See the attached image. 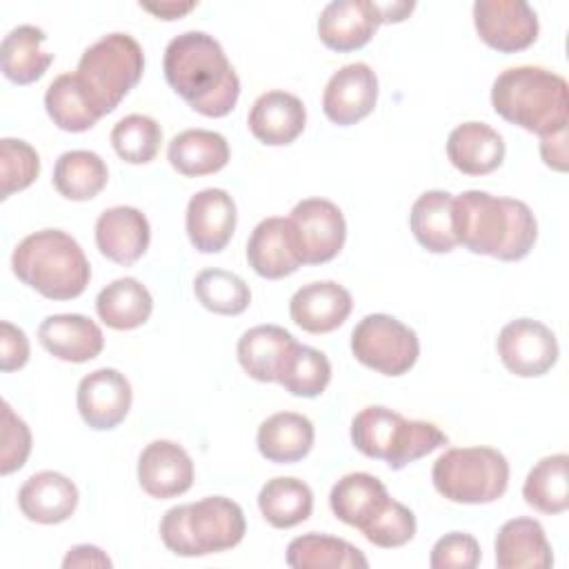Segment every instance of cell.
Listing matches in <instances>:
<instances>
[{
	"label": "cell",
	"mask_w": 569,
	"mask_h": 569,
	"mask_svg": "<svg viewBox=\"0 0 569 569\" xmlns=\"http://www.w3.org/2000/svg\"><path fill=\"white\" fill-rule=\"evenodd\" d=\"M64 569H73V567H96V569H109L111 560L109 556L96 547V545H76L67 551L64 560H62Z\"/></svg>",
	"instance_id": "obj_46"
},
{
	"label": "cell",
	"mask_w": 569,
	"mask_h": 569,
	"mask_svg": "<svg viewBox=\"0 0 569 569\" xmlns=\"http://www.w3.org/2000/svg\"><path fill=\"white\" fill-rule=\"evenodd\" d=\"M162 71L169 87L207 118H222L238 102L240 78L220 42L204 31L176 36L164 49Z\"/></svg>",
	"instance_id": "obj_1"
},
{
	"label": "cell",
	"mask_w": 569,
	"mask_h": 569,
	"mask_svg": "<svg viewBox=\"0 0 569 569\" xmlns=\"http://www.w3.org/2000/svg\"><path fill=\"white\" fill-rule=\"evenodd\" d=\"M351 442L362 456L382 460L389 469L398 471L445 447L449 440L433 422L407 420L393 409L371 405L353 416Z\"/></svg>",
	"instance_id": "obj_6"
},
{
	"label": "cell",
	"mask_w": 569,
	"mask_h": 569,
	"mask_svg": "<svg viewBox=\"0 0 569 569\" xmlns=\"http://www.w3.org/2000/svg\"><path fill=\"white\" fill-rule=\"evenodd\" d=\"M140 9L149 11L151 16L160 18V20H178L182 16H187L191 9H196V2H140Z\"/></svg>",
	"instance_id": "obj_48"
},
{
	"label": "cell",
	"mask_w": 569,
	"mask_h": 569,
	"mask_svg": "<svg viewBox=\"0 0 569 569\" xmlns=\"http://www.w3.org/2000/svg\"><path fill=\"white\" fill-rule=\"evenodd\" d=\"M247 531L244 513L238 502L224 496H207L191 505L164 511L160 538L176 556L193 558L236 547Z\"/></svg>",
	"instance_id": "obj_5"
},
{
	"label": "cell",
	"mask_w": 569,
	"mask_h": 569,
	"mask_svg": "<svg viewBox=\"0 0 569 569\" xmlns=\"http://www.w3.org/2000/svg\"><path fill=\"white\" fill-rule=\"evenodd\" d=\"M380 27L376 2L333 0L325 4L318 18V36L331 51L347 53L362 49Z\"/></svg>",
	"instance_id": "obj_17"
},
{
	"label": "cell",
	"mask_w": 569,
	"mask_h": 569,
	"mask_svg": "<svg viewBox=\"0 0 569 569\" xmlns=\"http://www.w3.org/2000/svg\"><path fill=\"white\" fill-rule=\"evenodd\" d=\"M296 249L302 264L333 260L347 240V222L338 204L325 198L300 200L289 216Z\"/></svg>",
	"instance_id": "obj_10"
},
{
	"label": "cell",
	"mask_w": 569,
	"mask_h": 569,
	"mask_svg": "<svg viewBox=\"0 0 569 569\" xmlns=\"http://www.w3.org/2000/svg\"><path fill=\"white\" fill-rule=\"evenodd\" d=\"M40 173L38 151L18 138L0 140V198L7 200L11 193L27 189Z\"/></svg>",
	"instance_id": "obj_41"
},
{
	"label": "cell",
	"mask_w": 569,
	"mask_h": 569,
	"mask_svg": "<svg viewBox=\"0 0 569 569\" xmlns=\"http://www.w3.org/2000/svg\"><path fill=\"white\" fill-rule=\"evenodd\" d=\"M109 180L104 160L96 151L73 149L64 151L53 167V187L56 191L76 202L96 198Z\"/></svg>",
	"instance_id": "obj_35"
},
{
	"label": "cell",
	"mask_w": 569,
	"mask_h": 569,
	"mask_svg": "<svg viewBox=\"0 0 569 569\" xmlns=\"http://www.w3.org/2000/svg\"><path fill=\"white\" fill-rule=\"evenodd\" d=\"M431 482L451 502L489 505L507 491L509 462L493 447H456L433 462Z\"/></svg>",
	"instance_id": "obj_8"
},
{
	"label": "cell",
	"mask_w": 569,
	"mask_h": 569,
	"mask_svg": "<svg viewBox=\"0 0 569 569\" xmlns=\"http://www.w3.org/2000/svg\"><path fill=\"white\" fill-rule=\"evenodd\" d=\"M31 453V431L27 422L13 413L11 405L2 402V453H0V473L9 476L24 467Z\"/></svg>",
	"instance_id": "obj_43"
},
{
	"label": "cell",
	"mask_w": 569,
	"mask_h": 569,
	"mask_svg": "<svg viewBox=\"0 0 569 569\" xmlns=\"http://www.w3.org/2000/svg\"><path fill=\"white\" fill-rule=\"evenodd\" d=\"M351 307V293L342 284L333 280H318L300 287L291 296L289 316L302 331L329 333L345 325Z\"/></svg>",
	"instance_id": "obj_19"
},
{
	"label": "cell",
	"mask_w": 569,
	"mask_h": 569,
	"mask_svg": "<svg viewBox=\"0 0 569 569\" xmlns=\"http://www.w3.org/2000/svg\"><path fill=\"white\" fill-rule=\"evenodd\" d=\"M247 124L253 138L262 144L284 147L305 131L307 109L293 93L267 91L251 104Z\"/></svg>",
	"instance_id": "obj_22"
},
{
	"label": "cell",
	"mask_w": 569,
	"mask_h": 569,
	"mask_svg": "<svg viewBox=\"0 0 569 569\" xmlns=\"http://www.w3.org/2000/svg\"><path fill=\"white\" fill-rule=\"evenodd\" d=\"M505 369L520 378L545 376L558 362L556 333L540 320L518 318L507 322L496 340Z\"/></svg>",
	"instance_id": "obj_11"
},
{
	"label": "cell",
	"mask_w": 569,
	"mask_h": 569,
	"mask_svg": "<svg viewBox=\"0 0 569 569\" xmlns=\"http://www.w3.org/2000/svg\"><path fill=\"white\" fill-rule=\"evenodd\" d=\"M144 53L129 33H107L84 49L76 78L93 111L102 118L111 113L122 98L140 82Z\"/></svg>",
	"instance_id": "obj_7"
},
{
	"label": "cell",
	"mask_w": 569,
	"mask_h": 569,
	"mask_svg": "<svg viewBox=\"0 0 569 569\" xmlns=\"http://www.w3.org/2000/svg\"><path fill=\"white\" fill-rule=\"evenodd\" d=\"M569 456L553 453L540 458L527 473L522 485V498L540 513L556 516L569 507Z\"/></svg>",
	"instance_id": "obj_36"
},
{
	"label": "cell",
	"mask_w": 569,
	"mask_h": 569,
	"mask_svg": "<svg viewBox=\"0 0 569 569\" xmlns=\"http://www.w3.org/2000/svg\"><path fill=\"white\" fill-rule=\"evenodd\" d=\"M96 311L107 327L116 331H129L142 327L149 320L153 311V298L140 280L118 278L100 289L96 298Z\"/></svg>",
	"instance_id": "obj_32"
},
{
	"label": "cell",
	"mask_w": 569,
	"mask_h": 569,
	"mask_svg": "<svg viewBox=\"0 0 569 569\" xmlns=\"http://www.w3.org/2000/svg\"><path fill=\"white\" fill-rule=\"evenodd\" d=\"M376 100V71L367 62H351L329 78L322 93V111L333 124L349 127L367 118L373 111Z\"/></svg>",
	"instance_id": "obj_14"
},
{
	"label": "cell",
	"mask_w": 569,
	"mask_h": 569,
	"mask_svg": "<svg viewBox=\"0 0 569 569\" xmlns=\"http://www.w3.org/2000/svg\"><path fill=\"white\" fill-rule=\"evenodd\" d=\"M262 518L276 529H291L305 522L313 511V491L298 478H271L258 493Z\"/></svg>",
	"instance_id": "obj_34"
},
{
	"label": "cell",
	"mask_w": 569,
	"mask_h": 569,
	"mask_svg": "<svg viewBox=\"0 0 569 569\" xmlns=\"http://www.w3.org/2000/svg\"><path fill=\"white\" fill-rule=\"evenodd\" d=\"M27 360H29L27 333L20 327L2 320L0 322V369L9 373L16 369H22Z\"/></svg>",
	"instance_id": "obj_45"
},
{
	"label": "cell",
	"mask_w": 569,
	"mask_h": 569,
	"mask_svg": "<svg viewBox=\"0 0 569 569\" xmlns=\"http://www.w3.org/2000/svg\"><path fill=\"white\" fill-rule=\"evenodd\" d=\"M505 140L487 122H462L447 138V158L465 176H487L505 160Z\"/></svg>",
	"instance_id": "obj_24"
},
{
	"label": "cell",
	"mask_w": 569,
	"mask_h": 569,
	"mask_svg": "<svg viewBox=\"0 0 569 569\" xmlns=\"http://www.w3.org/2000/svg\"><path fill=\"white\" fill-rule=\"evenodd\" d=\"M11 269L20 282L49 300L78 298L91 278L82 247L60 229H42L22 238L11 253Z\"/></svg>",
	"instance_id": "obj_4"
},
{
	"label": "cell",
	"mask_w": 569,
	"mask_h": 569,
	"mask_svg": "<svg viewBox=\"0 0 569 569\" xmlns=\"http://www.w3.org/2000/svg\"><path fill=\"white\" fill-rule=\"evenodd\" d=\"M236 202L224 189H202L187 204V236L202 253L222 251L236 231Z\"/></svg>",
	"instance_id": "obj_16"
},
{
	"label": "cell",
	"mask_w": 569,
	"mask_h": 569,
	"mask_svg": "<svg viewBox=\"0 0 569 569\" xmlns=\"http://www.w3.org/2000/svg\"><path fill=\"white\" fill-rule=\"evenodd\" d=\"M473 24L480 40L500 51L516 53L538 38V16L525 0H478L473 2Z\"/></svg>",
	"instance_id": "obj_12"
},
{
	"label": "cell",
	"mask_w": 569,
	"mask_h": 569,
	"mask_svg": "<svg viewBox=\"0 0 569 569\" xmlns=\"http://www.w3.org/2000/svg\"><path fill=\"white\" fill-rule=\"evenodd\" d=\"M44 40V31L33 24H20L11 29L4 36L0 49V64L4 78L13 84H31L40 80L53 62V56L42 49Z\"/></svg>",
	"instance_id": "obj_31"
},
{
	"label": "cell",
	"mask_w": 569,
	"mask_h": 569,
	"mask_svg": "<svg viewBox=\"0 0 569 569\" xmlns=\"http://www.w3.org/2000/svg\"><path fill=\"white\" fill-rule=\"evenodd\" d=\"M247 262L267 280L291 276L302 264L289 218L271 216L253 227L247 240Z\"/></svg>",
	"instance_id": "obj_20"
},
{
	"label": "cell",
	"mask_w": 569,
	"mask_h": 569,
	"mask_svg": "<svg viewBox=\"0 0 569 569\" xmlns=\"http://www.w3.org/2000/svg\"><path fill=\"white\" fill-rule=\"evenodd\" d=\"M491 107L507 122L545 138L567 129L569 87L562 76L549 69L509 67L493 80Z\"/></svg>",
	"instance_id": "obj_3"
},
{
	"label": "cell",
	"mask_w": 569,
	"mask_h": 569,
	"mask_svg": "<svg viewBox=\"0 0 569 569\" xmlns=\"http://www.w3.org/2000/svg\"><path fill=\"white\" fill-rule=\"evenodd\" d=\"M133 391L124 373L111 367L87 373L76 391L78 413L96 431H109L118 427L131 409Z\"/></svg>",
	"instance_id": "obj_13"
},
{
	"label": "cell",
	"mask_w": 569,
	"mask_h": 569,
	"mask_svg": "<svg viewBox=\"0 0 569 569\" xmlns=\"http://www.w3.org/2000/svg\"><path fill=\"white\" fill-rule=\"evenodd\" d=\"M296 345V338L278 325H258L247 329L236 347L240 367L258 382H276L278 369Z\"/></svg>",
	"instance_id": "obj_29"
},
{
	"label": "cell",
	"mask_w": 569,
	"mask_h": 569,
	"mask_svg": "<svg viewBox=\"0 0 569 569\" xmlns=\"http://www.w3.org/2000/svg\"><path fill=\"white\" fill-rule=\"evenodd\" d=\"M40 345L58 360L89 362L100 356L104 347L102 329L82 313H56L38 327Z\"/></svg>",
	"instance_id": "obj_21"
},
{
	"label": "cell",
	"mask_w": 569,
	"mask_h": 569,
	"mask_svg": "<svg viewBox=\"0 0 569 569\" xmlns=\"http://www.w3.org/2000/svg\"><path fill=\"white\" fill-rule=\"evenodd\" d=\"M287 565L293 569H367L369 560L342 538L305 533L289 542Z\"/></svg>",
	"instance_id": "obj_33"
},
{
	"label": "cell",
	"mask_w": 569,
	"mask_h": 569,
	"mask_svg": "<svg viewBox=\"0 0 569 569\" xmlns=\"http://www.w3.org/2000/svg\"><path fill=\"white\" fill-rule=\"evenodd\" d=\"M151 240V227L147 216L136 207L104 209L96 220V244L100 253L122 267L140 260Z\"/></svg>",
	"instance_id": "obj_18"
},
{
	"label": "cell",
	"mask_w": 569,
	"mask_h": 569,
	"mask_svg": "<svg viewBox=\"0 0 569 569\" xmlns=\"http://www.w3.org/2000/svg\"><path fill=\"white\" fill-rule=\"evenodd\" d=\"M162 142L160 124L142 113H131L118 120L111 129V144L116 153L129 164L151 162Z\"/></svg>",
	"instance_id": "obj_40"
},
{
	"label": "cell",
	"mask_w": 569,
	"mask_h": 569,
	"mask_svg": "<svg viewBox=\"0 0 569 569\" xmlns=\"http://www.w3.org/2000/svg\"><path fill=\"white\" fill-rule=\"evenodd\" d=\"M480 562V545L471 533L451 531L436 540L431 549V569H473Z\"/></svg>",
	"instance_id": "obj_44"
},
{
	"label": "cell",
	"mask_w": 569,
	"mask_h": 569,
	"mask_svg": "<svg viewBox=\"0 0 569 569\" xmlns=\"http://www.w3.org/2000/svg\"><path fill=\"white\" fill-rule=\"evenodd\" d=\"M193 293L204 309L220 316H238L251 302L249 284L227 269L200 271L193 280Z\"/></svg>",
	"instance_id": "obj_39"
},
{
	"label": "cell",
	"mask_w": 569,
	"mask_h": 569,
	"mask_svg": "<svg viewBox=\"0 0 569 569\" xmlns=\"http://www.w3.org/2000/svg\"><path fill=\"white\" fill-rule=\"evenodd\" d=\"M376 9L380 16V24L402 22L416 9V2H376Z\"/></svg>",
	"instance_id": "obj_49"
},
{
	"label": "cell",
	"mask_w": 569,
	"mask_h": 569,
	"mask_svg": "<svg viewBox=\"0 0 569 569\" xmlns=\"http://www.w3.org/2000/svg\"><path fill=\"white\" fill-rule=\"evenodd\" d=\"M453 196L442 189L425 191L416 198L409 227L418 244L431 253H449L458 244L453 233Z\"/></svg>",
	"instance_id": "obj_30"
},
{
	"label": "cell",
	"mask_w": 569,
	"mask_h": 569,
	"mask_svg": "<svg viewBox=\"0 0 569 569\" xmlns=\"http://www.w3.org/2000/svg\"><path fill=\"white\" fill-rule=\"evenodd\" d=\"M18 507L31 522L58 525L73 516L78 507V487L64 473L38 471L22 482Z\"/></svg>",
	"instance_id": "obj_23"
},
{
	"label": "cell",
	"mask_w": 569,
	"mask_h": 569,
	"mask_svg": "<svg viewBox=\"0 0 569 569\" xmlns=\"http://www.w3.org/2000/svg\"><path fill=\"white\" fill-rule=\"evenodd\" d=\"M362 536L382 549L402 547L416 536V516L409 507L389 498L387 507L362 529Z\"/></svg>",
	"instance_id": "obj_42"
},
{
	"label": "cell",
	"mask_w": 569,
	"mask_h": 569,
	"mask_svg": "<svg viewBox=\"0 0 569 569\" xmlns=\"http://www.w3.org/2000/svg\"><path fill=\"white\" fill-rule=\"evenodd\" d=\"M167 160L178 173L187 178L209 176L229 162V142L218 131L187 129L171 138L167 147Z\"/></svg>",
	"instance_id": "obj_28"
},
{
	"label": "cell",
	"mask_w": 569,
	"mask_h": 569,
	"mask_svg": "<svg viewBox=\"0 0 569 569\" xmlns=\"http://www.w3.org/2000/svg\"><path fill=\"white\" fill-rule=\"evenodd\" d=\"M313 425L307 416L296 411H278L258 427L256 445L262 458L276 465H291L302 460L313 447Z\"/></svg>",
	"instance_id": "obj_27"
},
{
	"label": "cell",
	"mask_w": 569,
	"mask_h": 569,
	"mask_svg": "<svg viewBox=\"0 0 569 569\" xmlns=\"http://www.w3.org/2000/svg\"><path fill=\"white\" fill-rule=\"evenodd\" d=\"M498 569H549L553 551L542 525L533 518L507 520L496 536Z\"/></svg>",
	"instance_id": "obj_25"
},
{
	"label": "cell",
	"mask_w": 569,
	"mask_h": 569,
	"mask_svg": "<svg viewBox=\"0 0 569 569\" xmlns=\"http://www.w3.org/2000/svg\"><path fill=\"white\" fill-rule=\"evenodd\" d=\"M540 156L547 167L556 171L567 169V129L540 138Z\"/></svg>",
	"instance_id": "obj_47"
},
{
	"label": "cell",
	"mask_w": 569,
	"mask_h": 569,
	"mask_svg": "<svg viewBox=\"0 0 569 569\" xmlns=\"http://www.w3.org/2000/svg\"><path fill=\"white\" fill-rule=\"evenodd\" d=\"M351 353L382 376H402L416 365L420 342L416 331L398 318L369 313L351 331Z\"/></svg>",
	"instance_id": "obj_9"
},
{
	"label": "cell",
	"mask_w": 569,
	"mask_h": 569,
	"mask_svg": "<svg viewBox=\"0 0 569 569\" xmlns=\"http://www.w3.org/2000/svg\"><path fill=\"white\" fill-rule=\"evenodd\" d=\"M44 109L58 129L71 133L87 131L100 120L80 89L76 73H62L47 87Z\"/></svg>",
	"instance_id": "obj_38"
},
{
	"label": "cell",
	"mask_w": 569,
	"mask_h": 569,
	"mask_svg": "<svg viewBox=\"0 0 569 569\" xmlns=\"http://www.w3.org/2000/svg\"><path fill=\"white\" fill-rule=\"evenodd\" d=\"M331 380V362L329 358L307 345L296 342L284 356L276 382L284 387L291 396L298 398H316L320 396Z\"/></svg>",
	"instance_id": "obj_37"
},
{
	"label": "cell",
	"mask_w": 569,
	"mask_h": 569,
	"mask_svg": "<svg viewBox=\"0 0 569 569\" xmlns=\"http://www.w3.org/2000/svg\"><path fill=\"white\" fill-rule=\"evenodd\" d=\"M451 218L458 244L505 262L529 256L538 238L536 216L522 200L491 196L480 189L453 196Z\"/></svg>",
	"instance_id": "obj_2"
},
{
	"label": "cell",
	"mask_w": 569,
	"mask_h": 569,
	"mask_svg": "<svg viewBox=\"0 0 569 569\" xmlns=\"http://www.w3.org/2000/svg\"><path fill=\"white\" fill-rule=\"evenodd\" d=\"M138 482L158 500L182 496L193 485V460L178 442L153 440L138 458Z\"/></svg>",
	"instance_id": "obj_15"
},
{
	"label": "cell",
	"mask_w": 569,
	"mask_h": 569,
	"mask_svg": "<svg viewBox=\"0 0 569 569\" xmlns=\"http://www.w3.org/2000/svg\"><path fill=\"white\" fill-rule=\"evenodd\" d=\"M389 498L391 496L380 478L353 471L331 487L329 505L338 520L362 531L387 507Z\"/></svg>",
	"instance_id": "obj_26"
}]
</instances>
